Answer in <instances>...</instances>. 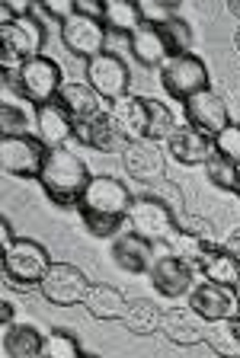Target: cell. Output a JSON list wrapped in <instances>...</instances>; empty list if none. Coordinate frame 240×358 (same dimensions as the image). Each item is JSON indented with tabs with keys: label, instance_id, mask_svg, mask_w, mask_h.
<instances>
[{
	"label": "cell",
	"instance_id": "bcb514c9",
	"mask_svg": "<svg viewBox=\"0 0 240 358\" xmlns=\"http://www.w3.org/2000/svg\"><path fill=\"white\" fill-rule=\"evenodd\" d=\"M234 192H237V199H240V173H237V186H234Z\"/></svg>",
	"mask_w": 240,
	"mask_h": 358
},
{
	"label": "cell",
	"instance_id": "b9f144b4",
	"mask_svg": "<svg viewBox=\"0 0 240 358\" xmlns=\"http://www.w3.org/2000/svg\"><path fill=\"white\" fill-rule=\"evenodd\" d=\"M0 234H3V250H7L10 243H16V234H13V227H10V221L0 224Z\"/></svg>",
	"mask_w": 240,
	"mask_h": 358
},
{
	"label": "cell",
	"instance_id": "9c48e42d",
	"mask_svg": "<svg viewBox=\"0 0 240 358\" xmlns=\"http://www.w3.org/2000/svg\"><path fill=\"white\" fill-rule=\"evenodd\" d=\"M38 288H42L48 304L74 307V304H83L87 291H90V278L83 275L77 266H71V262H52L45 278L38 282Z\"/></svg>",
	"mask_w": 240,
	"mask_h": 358
},
{
	"label": "cell",
	"instance_id": "30bf717a",
	"mask_svg": "<svg viewBox=\"0 0 240 358\" xmlns=\"http://www.w3.org/2000/svg\"><path fill=\"white\" fill-rule=\"evenodd\" d=\"M148 278H150V285H154V291H157L160 298L180 301V298H186L189 291H192L195 268L189 266L180 253H173L170 250V253L157 256V259L150 262Z\"/></svg>",
	"mask_w": 240,
	"mask_h": 358
},
{
	"label": "cell",
	"instance_id": "4fadbf2b",
	"mask_svg": "<svg viewBox=\"0 0 240 358\" xmlns=\"http://www.w3.org/2000/svg\"><path fill=\"white\" fill-rule=\"evenodd\" d=\"M122 166L132 179L144 182V186H154L160 179H167V154L160 150V141H128L122 150Z\"/></svg>",
	"mask_w": 240,
	"mask_h": 358
},
{
	"label": "cell",
	"instance_id": "7402d4cb",
	"mask_svg": "<svg viewBox=\"0 0 240 358\" xmlns=\"http://www.w3.org/2000/svg\"><path fill=\"white\" fill-rule=\"evenodd\" d=\"M128 42H132V55H135V61L144 64V67H160L167 58H170L157 20H144L141 26L128 36Z\"/></svg>",
	"mask_w": 240,
	"mask_h": 358
},
{
	"label": "cell",
	"instance_id": "f6af8a7d",
	"mask_svg": "<svg viewBox=\"0 0 240 358\" xmlns=\"http://www.w3.org/2000/svg\"><path fill=\"white\" fill-rule=\"evenodd\" d=\"M234 45H237V52H240V26H237V32H234Z\"/></svg>",
	"mask_w": 240,
	"mask_h": 358
},
{
	"label": "cell",
	"instance_id": "1f68e13d",
	"mask_svg": "<svg viewBox=\"0 0 240 358\" xmlns=\"http://www.w3.org/2000/svg\"><path fill=\"white\" fill-rule=\"evenodd\" d=\"M237 173H240V166L234 164L231 157L218 154V150L209 157V164H205V176H209V182L218 186V189H225V192H234V186H237Z\"/></svg>",
	"mask_w": 240,
	"mask_h": 358
},
{
	"label": "cell",
	"instance_id": "603a6c76",
	"mask_svg": "<svg viewBox=\"0 0 240 358\" xmlns=\"http://www.w3.org/2000/svg\"><path fill=\"white\" fill-rule=\"evenodd\" d=\"M58 103L71 112V119H74V122L97 119V115H103V112H106L103 96H99L90 83H80V80L64 83V87H61V93H58Z\"/></svg>",
	"mask_w": 240,
	"mask_h": 358
},
{
	"label": "cell",
	"instance_id": "f35d334b",
	"mask_svg": "<svg viewBox=\"0 0 240 358\" xmlns=\"http://www.w3.org/2000/svg\"><path fill=\"white\" fill-rule=\"evenodd\" d=\"M13 317H16V304L3 301V304H0V323H3V329L13 327Z\"/></svg>",
	"mask_w": 240,
	"mask_h": 358
},
{
	"label": "cell",
	"instance_id": "d4e9b609",
	"mask_svg": "<svg viewBox=\"0 0 240 358\" xmlns=\"http://www.w3.org/2000/svg\"><path fill=\"white\" fill-rule=\"evenodd\" d=\"M3 352L10 358L45 355V333H38L32 323H13V327L3 329Z\"/></svg>",
	"mask_w": 240,
	"mask_h": 358
},
{
	"label": "cell",
	"instance_id": "836d02e7",
	"mask_svg": "<svg viewBox=\"0 0 240 358\" xmlns=\"http://www.w3.org/2000/svg\"><path fill=\"white\" fill-rule=\"evenodd\" d=\"M215 150L231 157L234 164L240 166V122H227V125L215 134Z\"/></svg>",
	"mask_w": 240,
	"mask_h": 358
},
{
	"label": "cell",
	"instance_id": "cb8c5ba5",
	"mask_svg": "<svg viewBox=\"0 0 240 358\" xmlns=\"http://www.w3.org/2000/svg\"><path fill=\"white\" fill-rule=\"evenodd\" d=\"M109 119L122 131L125 141H141L148 131V109H144V96H122L109 106Z\"/></svg>",
	"mask_w": 240,
	"mask_h": 358
},
{
	"label": "cell",
	"instance_id": "8992f818",
	"mask_svg": "<svg viewBox=\"0 0 240 358\" xmlns=\"http://www.w3.org/2000/svg\"><path fill=\"white\" fill-rule=\"evenodd\" d=\"M48 157V144L32 134H3L0 141V164L3 173L16 179H38Z\"/></svg>",
	"mask_w": 240,
	"mask_h": 358
},
{
	"label": "cell",
	"instance_id": "ba28073f",
	"mask_svg": "<svg viewBox=\"0 0 240 358\" xmlns=\"http://www.w3.org/2000/svg\"><path fill=\"white\" fill-rule=\"evenodd\" d=\"M132 199L135 195L128 192V186L115 176H93L83 189L77 208L80 215H103V217H125L132 208Z\"/></svg>",
	"mask_w": 240,
	"mask_h": 358
},
{
	"label": "cell",
	"instance_id": "ac0fdd59",
	"mask_svg": "<svg viewBox=\"0 0 240 358\" xmlns=\"http://www.w3.org/2000/svg\"><path fill=\"white\" fill-rule=\"evenodd\" d=\"M189 307H192L199 317H205L209 323L225 320V317H234L237 313V298H234L227 285H218L205 278L199 288L189 291Z\"/></svg>",
	"mask_w": 240,
	"mask_h": 358
},
{
	"label": "cell",
	"instance_id": "4dcf8cb0",
	"mask_svg": "<svg viewBox=\"0 0 240 358\" xmlns=\"http://www.w3.org/2000/svg\"><path fill=\"white\" fill-rule=\"evenodd\" d=\"M144 109H148V131H144V138H148V141H167L173 134V128H176V119H173L170 106L144 96Z\"/></svg>",
	"mask_w": 240,
	"mask_h": 358
},
{
	"label": "cell",
	"instance_id": "60d3db41",
	"mask_svg": "<svg viewBox=\"0 0 240 358\" xmlns=\"http://www.w3.org/2000/svg\"><path fill=\"white\" fill-rule=\"evenodd\" d=\"M225 246L231 250V253H237V256H240V227H234V231L227 234V237H225Z\"/></svg>",
	"mask_w": 240,
	"mask_h": 358
},
{
	"label": "cell",
	"instance_id": "484cf974",
	"mask_svg": "<svg viewBox=\"0 0 240 358\" xmlns=\"http://www.w3.org/2000/svg\"><path fill=\"white\" fill-rule=\"evenodd\" d=\"M83 307H87L93 320H122L128 298L113 285H90L87 298H83Z\"/></svg>",
	"mask_w": 240,
	"mask_h": 358
},
{
	"label": "cell",
	"instance_id": "ffe728a7",
	"mask_svg": "<svg viewBox=\"0 0 240 358\" xmlns=\"http://www.w3.org/2000/svg\"><path fill=\"white\" fill-rule=\"evenodd\" d=\"M74 138L87 148L99 150V154H113V150H125V138L122 131L115 128V122L109 119V109L97 119H83V122H74Z\"/></svg>",
	"mask_w": 240,
	"mask_h": 358
},
{
	"label": "cell",
	"instance_id": "52a82bcc",
	"mask_svg": "<svg viewBox=\"0 0 240 358\" xmlns=\"http://www.w3.org/2000/svg\"><path fill=\"white\" fill-rule=\"evenodd\" d=\"M0 45H3V67H16L20 61L32 58L45 45V29L36 16H7L0 26Z\"/></svg>",
	"mask_w": 240,
	"mask_h": 358
},
{
	"label": "cell",
	"instance_id": "5b68a950",
	"mask_svg": "<svg viewBox=\"0 0 240 358\" xmlns=\"http://www.w3.org/2000/svg\"><path fill=\"white\" fill-rule=\"evenodd\" d=\"M160 83H164L167 96H173L176 103H186L199 90H209V67L192 52L170 55L160 64Z\"/></svg>",
	"mask_w": 240,
	"mask_h": 358
},
{
	"label": "cell",
	"instance_id": "ab89813d",
	"mask_svg": "<svg viewBox=\"0 0 240 358\" xmlns=\"http://www.w3.org/2000/svg\"><path fill=\"white\" fill-rule=\"evenodd\" d=\"M150 3H154V7H157V10H164L167 16H170V13H176V10L183 7V0H150Z\"/></svg>",
	"mask_w": 240,
	"mask_h": 358
},
{
	"label": "cell",
	"instance_id": "d590c367",
	"mask_svg": "<svg viewBox=\"0 0 240 358\" xmlns=\"http://www.w3.org/2000/svg\"><path fill=\"white\" fill-rule=\"evenodd\" d=\"M0 128H3V134H26L29 131V115L16 103H3V109H0Z\"/></svg>",
	"mask_w": 240,
	"mask_h": 358
},
{
	"label": "cell",
	"instance_id": "74e56055",
	"mask_svg": "<svg viewBox=\"0 0 240 358\" xmlns=\"http://www.w3.org/2000/svg\"><path fill=\"white\" fill-rule=\"evenodd\" d=\"M32 0H3V20L7 16H29Z\"/></svg>",
	"mask_w": 240,
	"mask_h": 358
},
{
	"label": "cell",
	"instance_id": "277c9868",
	"mask_svg": "<svg viewBox=\"0 0 240 358\" xmlns=\"http://www.w3.org/2000/svg\"><path fill=\"white\" fill-rule=\"evenodd\" d=\"M176 215H180V211H173L170 201L148 192V195H135V199H132V208H128L125 221L132 224V231H138L141 237L157 243V240H170L173 234L180 231Z\"/></svg>",
	"mask_w": 240,
	"mask_h": 358
},
{
	"label": "cell",
	"instance_id": "44dd1931",
	"mask_svg": "<svg viewBox=\"0 0 240 358\" xmlns=\"http://www.w3.org/2000/svg\"><path fill=\"white\" fill-rule=\"evenodd\" d=\"M36 128H38V138L48 148H64L74 138V119H71V112L58 99L36 106Z\"/></svg>",
	"mask_w": 240,
	"mask_h": 358
},
{
	"label": "cell",
	"instance_id": "5bb4252c",
	"mask_svg": "<svg viewBox=\"0 0 240 358\" xmlns=\"http://www.w3.org/2000/svg\"><path fill=\"white\" fill-rule=\"evenodd\" d=\"M183 112H186V125H192L195 131L209 134V138H215L221 128L227 125V103L221 96H218L215 90H199L195 96H189L186 103H183Z\"/></svg>",
	"mask_w": 240,
	"mask_h": 358
},
{
	"label": "cell",
	"instance_id": "d6a6232c",
	"mask_svg": "<svg viewBox=\"0 0 240 358\" xmlns=\"http://www.w3.org/2000/svg\"><path fill=\"white\" fill-rule=\"evenodd\" d=\"M45 355L48 358H74L80 355V339L71 329H52L45 333Z\"/></svg>",
	"mask_w": 240,
	"mask_h": 358
},
{
	"label": "cell",
	"instance_id": "7bdbcfd3",
	"mask_svg": "<svg viewBox=\"0 0 240 358\" xmlns=\"http://www.w3.org/2000/svg\"><path fill=\"white\" fill-rule=\"evenodd\" d=\"M227 10H231L234 16H240V0H227Z\"/></svg>",
	"mask_w": 240,
	"mask_h": 358
},
{
	"label": "cell",
	"instance_id": "83f0119b",
	"mask_svg": "<svg viewBox=\"0 0 240 358\" xmlns=\"http://www.w3.org/2000/svg\"><path fill=\"white\" fill-rule=\"evenodd\" d=\"M160 317H164V310H160L150 298H132L125 307V313H122V323L138 336H150L160 327Z\"/></svg>",
	"mask_w": 240,
	"mask_h": 358
},
{
	"label": "cell",
	"instance_id": "e575fe53",
	"mask_svg": "<svg viewBox=\"0 0 240 358\" xmlns=\"http://www.w3.org/2000/svg\"><path fill=\"white\" fill-rule=\"evenodd\" d=\"M80 221H83V227L93 234V237H99V240H109V237H119V231H122V221L125 217H103V215H80Z\"/></svg>",
	"mask_w": 240,
	"mask_h": 358
},
{
	"label": "cell",
	"instance_id": "3957f363",
	"mask_svg": "<svg viewBox=\"0 0 240 358\" xmlns=\"http://www.w3.org/2000/svg\"><path fill=\"white\" fill-rule=\"evenodd\" d=\"M52 256L38 240L29 237H16V243H10L3 250V278L13 288H32L45 278Z\"/></svg>",
	"mask_w": 240,
	"mask_h": 358
},
{
	"label": "cell",
	"instance_id": "2e32d148",
	"mask_svg": "<svg viewBox=\"0 0 240 358\" xmlns=\"http://www.w3.org/2000/svg\"><path fill=\"white\" fill-rule=\"evenodd\" d=\"M109 256H113V262L122 268V272H128V275H144L150 268V262L157 259V256H154V240L141 237L138 231H128V234L113 237Z\"/></svg>",
	"mask_w": 240,
	"mask_h": 358
},
{
	"label": "cell",
	"instance_id": "4316f807",
	"mask_svg": "<svg viewBox=\"0 0 240 358\" xmlns=\"http://www.w3.org/2000/svg\"><path fill=\"white\" fill-rule=\"evenodd\" d=\"M99 10H103L106 29L122 32V36H132L144 22V10L138 0H106Z\"/></svg>",
	"mask_w": 240,
	"mask_h": 358
},
{
	"label": "cell",
	"instance_id": "f546056e",
	"mask_svg": "<svg viewBox=\"0 0 240 358\" xmlns=\"http://www.w3.org/2000/svg\"><path fill=\"white\" fill-rule=\"evenodd\" d=\"M157 22H160V32H164L167 52H170V55L192 52L195 36H192V26H189V22L183 20V16L170 13V16H164V20H157Z\"/></svg>",
	"mask_w": 240,
	"mask_h": 358
},
{
	"label": "cell",
	"instance_id": "6da1fadb",
	"mask_svg": "<svg viewBox=\"0 0 240 358\" xmlns=\"http://www.w3.org/2000/svg\"><path fill=\"white\" fill-rule=\"evenodd\" d=\"M90 170L83 164V157L64 148H48V157H45V166L38 173V182L45 189V195L61 205V208H77L83 189L90 182Z\"/></svg>",
	"mask_w": 240,
	"mask_h": 358
},
{
	"label": "cell",
	"instance_id": "7c38bea8",
	"mask_svg": "<svg viewBox=\"0 0 240 358\" xmlns=\"http://www.w3.org/2000/svg\"><path fill=\"white\" fill-rule=\"evenodd\" d=\"M87 83L97 90L106 103H115V99L128 96L132 77H128L125 61L115 52H99L97 58L87 61Z\"/></svg>",
	"mask_w": 240,
	"mask_h": 358
},
{
	"label": "cell",
	"instance_id": "d6986e66",
	"mask_svg": "<svg viewBox=\"0 0 240 358\" xmlns=\"http://www.w3.org/2000/svg\"><path fill=\"white\" fill-rule=\"evenodd\" d=\"M160 333H164L173 345H199L209 339V320L199 317L192 307H186V310H164V317H160Z\"/></svg>",
	"mask_w": 240,
	"mask_h": 358
},
{
	"label": "cell",
	"instance_id": "9a60e30c",
	"mask_svg": "<svg viewBox=\"0 0 240 358\" xmlns=\"http://www.w3.org/2000/svg\"><path fill=\"white\" fill-rule=\"evenodd\" d=\"M192 268L202 278H209V282H218V285L234 288L237 278H240V256L231 253L227 246H215L211 240H205V246L192 259Z\"/></svg>",
	"mask_w": 240,
	"mask_h": 358
},
{
	"label": "cell",
	"instance_id": "8d00e7d4",
	"mask_svg": "<svg viewBox=\"0 0 240 358\" xmlns=\"http://www.w3.org/2000/svg\"><path fill=\"white\" fill-rule=\"evenodd\" d=\"M42 3V10H45L48 16H55V20H68V16L77 13V0H38Z\"/></svg>",
	"mask_w": 240,
	"mask_h": 358
},
{
	"label": "cell",
	"instance_id": "ee69618b",
	"mask_svg": "<svg viewBox=\"0 0 240 358\" xmlns=\"http://www.w3.org/2000/svg\"><path fill=\"white\" fill-rule=\"evenodd\" d=\"M234 298H237V310H240V278H237V285H234Z\"/></svg>",
	"mask_w": 240,
	"mask_h": 358
},
{
	"label": "cell",
	"instance_id": "8fae6325",
	"mask_svg": "<svg viewBox=\"0 0 240 358\" xmlns=\"http://www.w3.org/2000/svg\"><path fill=\"white\" fill-rule=\"evenodd\" d=\"M61 42L74 58H97L106 52V22L90 13H74L61 22Z\"/></svg>",
	"mask_w": 240,
	"mask_h": 358
},
{
	"label": "cell",
	"instance_id": "e0dca14e",
	"mask_svg": "<svg viewBox=\"0 0 240 358\" xmlns=\"http://www.w3.org/2000/svg\"><path fill=\"white\" fill-rule=\"evenodd\" d=\"M167 154L180 166H205L209 157L215 154V138L195 131L192 125L173 128V134L167 138Z\"/></svg>",
	"mask_w": 240,
	"mask_h": 358
},
{
	"label": "cell",
	"instance_id": "7dc6e473",
	"mask_svg": "<svg viewBox=\"0 0 240 358\" xmlns=\"http://www.w3.org/2000/svg\"><path fill=\"white\" fill-rule=\"evenodd\" d=\"M93 3H97V7H103V3H106V0H93Z\"/></svg>",
	"mask_w": 240,
	"mask_h": 358
},
{
	"label": "cell",
	"instance_id": "f1b7e54d",
	"mask_svg": "<svg viewBox=\"0 0 240 358\" xmlns=\"http://www.w3.org/2000/svg\"><path fill=\"white\" fill-rule=\"evenodd\" d=\"M209 343H211V349L221 352V355L240 352V310L234 313V317L209 323Z\"/></svg>",
	"mask_w": 240,
	"mask_h": 358
},
{
	"label": "cell",
	"instance_id": "7a4b0ae2",
	"mask_svg": "<svg viewBox=\"0 0 240 358\" xmlns=\"http://www.w3.org/2000/svg\"><path fill=\"white\" fill-rule=\"evenodd\" d=\"M3 83L16 96L29 99L32 106H42L58 99L61 87H64V74H61V64L55 58L32 55V58L20 61L16 67H3Z\"/></svg>",
	"mask_w": 240,
	"mask_h": 358
}]
</instances>
